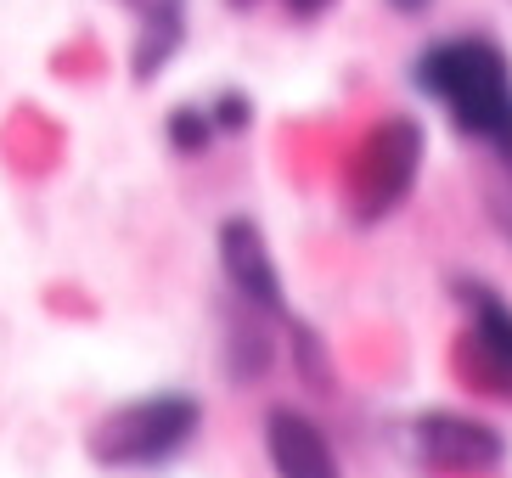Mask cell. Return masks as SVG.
Wrapping results in <instances>:
<instances>
[{
	"label": "cell",
	"mask_w": 512,
	"mask_h": 478,
	"mask_svg": "<svg viewBox=\"0 0 512 478\" xmlns=\"http://www.w3.org/2000/svg\"><path fill=\"white\" fill-rule=\"evenodd\" d=\"M417 85L434 90L467 135H490L512 107L507 57H501V45H490V40H445V45H434V51H422Z\"/></svg>",
	"instance_id": "1"
},
{
	"label": "cell",
	"mask_w": 512,
	"mask_h": 478,
	"mask_svg": "<svg viewBox=\"0 0 512 478\" xmlns=\"http://www.w3.org/2000/svg\"><path fill=\"white\" fill-rule=\"evenodd\" d=\"M197 428V400L192 394H147L136 405H119L96 422L91 456L102 467H152L175 456Z\"/></svg>",
	"instance_id": "2"
},
{
	"label": "cell",
	"mask_w": 512,
	"mask_h": 478,
	"mask_svg": "<svg viewBox=\"0 0 512 478\" xmlns=\"http://www.w3.org/2000/svg\"><path fill=\"white\" fill-rule=\"evenodd\" d=\"M422 164V130L411 119H383L361 141V158L349 169V203L361 220H383V214L411 192Z\"/></svg>",
	"instance_id": "3"
},
{
	"label": "cell",
	"mask_w": 512,
	"mask_h": 478,
	"mask_svg": "<svg viewBox=\"0 0 512 478\" xmlns=\"http://www.w3.org/2000/svg\"><path fill=\"white\" fill-rule=\"evenodd\" d=\"M411 439H417V456L439 473H496L507 462V439L490 422L456 417V411H422L411 422Z\"/></svg>",
	"instance_id": "4"
},
{
	"label": "cell",
	"mask_w": 512,
	"mask_h": 478,
	"mask_svg": "<svg viewBox=\"0 0 512 478\" xmlns=\"http://www.w3.org/2000/svg\"><path fill=\"white\" fill-rule=\"evenodd\" d=\"M220 259H226L231 287L254 310H282V282H276V265L265 254V237H259L254 220H226V231H220Z\"/></svg>",
	"instance_id": "5"
},
{
	"label": "cell",
	"mask_w": 512,
	"mask_h": 478,
	"mask_svg": "<svg viewBox=\"0 0 512 478\" xmlns=\"http://www.w3.org/2000/svg\"><path fill=\"white\" fill-rule=\"evenodd\" d=\"M265 445H271L276 478H344L338 473V456H332L327 434H321L310 417L299 411H271L265 422Z\"/></svg>",
	"instance_id": "6"
},
{
	"label": "cell",
	"mask_w": 512,
	"mask_h": 478,
	"mask_svg": "<svg viewBox=\"0 0 512 478\" xmlns=\"http://www.w3.org/2000/svg\"><path fill=\"white\" fill-rule=\"evenodd\" d=\"M141 12V45H136V79H152L164 68L175 40H181V0H130Z\"/></svg>",
	"instance_id": "7"
},
{
	"label": "cell",
	"mask_w": 512,
	"mask_h": 478,
	"mask_svg": "<svg viewBox=\"0 0 512 478\" xmlns=\"http://www.w3.org/2000/svg\"><path fill=\"white\" fill-rule=\"evenodd\" d=\"M473 299V344H479V360L490 372H507L512 383V310L490 293H467Z\"/></svg>",
	"instance_id": "8"
},
{
	"label": "cell",
	"mask_w": 512,
	"mask_h": 478,
	"mask_svg": "<svg viewBox=\"0 0 512 478\" xmlns=\"http://www.w3.org/2000/svg\"><path fill=\"white\" fill-rule=\"evenodd\" d=\"M169 135H175V147H181V152H203V147H209V135H214V124H209V113L181 107V113L169 119Z\"/></svg>",
	"instance_id": "9"
},
{
	"label": "cell",
	"mask_w": 512,
	"mask_h": 478,
	"mask_svg": "<svg viewBox=\"0 0 512 478\" xmlns=\"http://www.w3.org/2000/svg\"><path fill=\"white\" fill-rule=\"evenodd\" d=\"M490 141H496V158L512 169V107H507V119H501L496 130H490Z\"/></svg>",
	"instance_id": "10"
},
{
	"label": "cell",
	"mask_w": 512,
	"mask_h": 478,
	"mask_svg": "<svg viewBox=\"0 0 512 478\" xmlns=\"http://www.w3.org/2000/svg\"><path fill=\"white\" fill-rule=\"evenodd\" d=\"M220 124H226V130H242V124H248V107H242V96H226V102H220Z\"/></svg>",
	"instance_id": "11"
},
{
	"label": "cell",
	"mask_w": 512,
	"mask_h": 478,
	"mask_svg": "<svg viewBox=\"0 0 512 478\" xmlns=\"http://www.w3.org/2000/svg\"><path fill=\"white\" fill-rule=\"evenodd\" d=\"M332 0H287V12L293 17H316V12H327Z\"/></svg>",
	"instance_id": "12"
},
{
	"label": "cell",
	"mask_w": 512,
	"mask_h": 478,
	"mask_svg": "<svg viewBox=\"0 0 512 478\" xmlns=\"http://www.w3.org/2000/svg\"><path fill=\"white\" fill-rule=\"evenodd\" d=\"M422 6H434V0H394V12H422Z\"/></svg>",
	"instance_id": "13"
},
{
	"label": "cell",
	"mask_w": 512,
	"mask_h": 478,
	"mask_svg": "<svg viewBox=\"0 0 512 478\" xmlns=\"http://www.w3.org/2000/svg\"><path fill=\"white\" fill-rule=\"evenodd\" d=\"M231 6H254V0H231Z\"/></svg>",
	"instance_id": "14"
}]
</instances>
